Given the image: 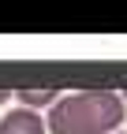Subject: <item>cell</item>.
Returning <instances> with one entry per match:
<instances>
[{
	"mask_svg": "<svg viewBox=\"0 0 127 134\" xmlns=\"http://www.w3.org/2000/svg\"><path fill=\"white\" fill-rule=\"evenodd\" d=\"M123 97L112 90H78L64 93L45 115L49 134H112L123 123Z\"/></svg>",
	"mask_w": 127,
	"mask_h": 134,
	"instance_id": "obj_1",
	"label": "cell"
},
{
	"mask_svg": "<svg viewBox=\"0 0 127 134\" xmlns=\"http://www.w3.org/2000/svg\"><path fill=\"white\" fill-rule=\"evenodd\" d=\"M8 97H11V90H0V100H8Z\"/></svg>",
	"mask_w": 127,
	"mask_h": 134,
	"instance_id": "obj_4",
	"label": "cell"
},
{
	"mask_svg": "<svg viewBox=\"0 0 127 134\" xmlns=\"http://www.w3.org/2000/svg\"><path fill=\"white\" fill-rule=\"evenodd\" d=\"M0 134H49V130H45L41 112H34V108H11L4 119H0Z\"/></svg>",
	"mask_w": 127,
	"mask_h": 134,
	"instance_id": "obj_2",
	"label": "cell"
},
{
	"mask_svg": "<svg viewBox=\"0 0 127 134\" xmlns=\"http://www.w3.org/2000/svg\"><path fill=\"white\" fill-rule=\"evenodd\" d=\"M15 93H19L23 108H38V104H56V100H60V86H19Z\"/></svg>",
	"mask_w": 127,
	"mask_h": 134,
	"instance_id": "obj_3",
	"label": "cell"
},
{
	"mask_svg": "<svg viewBox=\"0 0 127 134\" xmlns=\"http://www.w3.org/2000/svg\"><path fill=\"white\" fill-rule=\"evenodd\" d=\"M112 134H123V130H112Z\"/></svg>",
	"mask_w": 127,
	"mask_h": 134,
	"instance_id": "obj_5",
	"label": "cell"
}]
</instances>
